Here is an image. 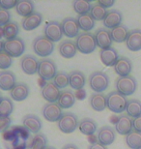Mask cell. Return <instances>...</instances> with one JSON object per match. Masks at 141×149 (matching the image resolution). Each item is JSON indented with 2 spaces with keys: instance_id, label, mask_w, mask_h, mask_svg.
Segmentation results:
<instances>
[{
  "instance_id": "7bdbcfd3",
  "label": "cell",
  "mask_w": 141,
  "mask_h": 149,
  "mask_svg": "<svg viewBox=\"0 0 141 149\" xmlns=\"http://www.w3.org/2000/svg\"><path fill=\"white\" fill-rule=\"evenodd\" d=\"M12 147L13 149H26L27 148V141L20 138H17L12 141Z\"/></svg>"
},
{
  "instance_id": "3957f363",
  "label": "cell",
  "mask_w": 141,
  "mask_h": 149,
  "mask_svg": "<svg viewBox=\"0 0 141 149\" xmlns=\"http://www.w3.org/2000/svg\"><path fill=\"white\" fill-rule=\"evenodd\" d=\"M89 85L95 93H103L109 85V77L103 71H96L90 74Z\"/></svg>"
},
{
  "instance_id": "ffe728a7",
  "label": "cell",
  "mask_w": 141,
  "mask_h": 149,
  "mask_svg": "<svg viewBox=\"0 0 141 149\" xmlns=\"http://www.w3.org/2000/svg\"><path fill=\"white\" fill-rule=\"evenodd\" d=\"M126 46L131 52H138L141 49V29H133L128 32Z\"/></svg>"
},
{
  "instance_id": "f5cc1de1",
  "label": "cell",
  "mask_w": 141,
  "mask_h": 149,
  "mask_svg": "<svg viewBox=\"0 0 141 149\" xmlns=\"http://www.w3.org/2000/svg\"><path fill=\"white\" fill-rule=\"evenodd\" d=\"M1 100H2V96H1V93H0V102H1Z\"/></svg>"
},
{
  "instance_id": "d6a6232c",
  "label": "cell",
  "mask_w": 141,
  "mask_h": 149,
  "mask_svg": "<svg viewBox=\"0 0 141 149\" xmlns=\"http://www.w3.org/2000/svg\"><path fill=\"white\" fill-rule=\"evenodd\" d=\"M19 32V26L16 22H11L8 24H6L2 28L3 37L6 40H12V39L17 38V34Z\"/></svg>"
},
{
  "instance_id": "1f68e13d",
  "label": "cell",
  "mask_w": 141,
  "mask_h": 149,
  "mask_svg": "<svg viewBox=\"0 0 141 149\" xmlns=\"http://www.w3.org/2000/svg\"><path fill=\"white\" fill-rule=\"evenodd\" d=\"M76 20L79 25V28L82 29L84 32H89L90 30H92L95 26V20L90 14L78 16L76 17Z\"/></svg>"
},
{
  "instance_id": "60d3db41",
  "label": "cell",
  "mask_w": 141,
  "mask_h": 149,
  "mask_svg": "<svg viewBox=\"0 0 141 149\" xmlns=\"http://www.w3.org/2000/svg\"><path fill=\"white\" fill-rule=\"evenodd\" d=\"M12 63H13V57L11 55H9L6 52H0V69L7 70L11 67Z\"/></svg>"
},
{
  "instance_id": "74e56055",
  "label": "cell",
  "mask_w": 141,
  "mask_h": 149,
  "mask_svg": "<svg viewBox=\"0 0 141 149\" xmlns=\"http://www.w3.org/2000/svg\"><path fill=\"white\" fill-rule=\"evenodd\" d=\"M14 111V104L8 97L2 98L0 102V117H9Z\"/></svg>"
},
{
  "instance_id": "c3c4849f",
  "label": "cell",
  "mask_w": 141,
  "mask_h": 149,
  "mask_svg": "<svg viewBox=\"0 0 141 149\" xmlns=\"http://www.w3.org/2000/svg\"><path fill=\"white\" fill-rule=\"evenodd\" d=\"M88 149H107V147L104 146L103 144H101L100 142H94V143H92L90 145Z\"/></svg>"
},
{
  "instance_id": "4dcf8cb0",
  "label": "cell",
  "mask_w": 141,
  "mask_h": 149,
  "mask_svg": "<svg viewBox=\"0 0 141 149\" xmlns=\"http://www.w3.org/2000/svg\"><path fill=\"white\" fill-rule=\"evenodd\" d=\"M128 32L130 30L128 29V27L124 24H120L117 27L111 29L110 31V34H111V38L113 42H116V43H123V42H126L128 38Z\"/></svg>"
},
{
  "instance_id": "7a4b0ae2",
  "label": "cell",
  "mask_w": 141,
  "mask_h": 149,
  "mask_svg": "<svg viewBox=\"0 0 141 149\" xmlns=\"http://www.w3.org/2000/svg\"><path fill=\"white\" fill-rule=\"evenodd\" d=\"M77 50L84 54L92 53L97 47L94 34L91 32H81L76 39Z\"/></svg>"
},
{
  "instance_id": "ee69618b",
  "label": "cell",
  "mask_w": 141,
  "mask_h": 149,
  "mask_svg": "<svg viewBox=\"0 0 141 149\" xmlns=\"http://www.w3.org/2000/svg\"><path fill=\"white\" fill-rule=\"evenodd\" d=\"M12 120L10 117H0V133H5L11 127Z\"/></svg>"
},
{
  "instance_id": "8d00e7d4",
  "label": "cell",
  "mask_w": 141,
  "mask_h": 149,
  "mask_svg": "<svg viewBox=\"0 0 141 149\" xmlns=\"http://www.w3.org/2000/svg\"><path fill=\"white\" fill-rule=\"evenodd\" d=\"M47 143V136L43 133H38L33 136L29 144V149H46Z\"/></svg>"
},
{
  "instance_id": "836d02e7",
  "label": "cell",
  "mask_w": 141,
  "mask_h": 149,
  "mask_svg": "<svg viewBox=\"0 0 141 149\" xmlns=\"http://www.w3.org/2000/svg\"><path fill=\"white\" fill-rule=\"evenodd\" d=\"M126 143L131 149H141V133L133 130L126 136Z\"/></svg>"
},
{
  "instance_id": "4316f807",
  "label": "cell",
  "mask_w": 141,
  "mask_h": 149,
  "mask_svg": "<svg viewBox=\"0 0 141 149\" xmlns=\"http://www.w3.org/2000/svg\"><path fill=\"white\" fill-rule=\"evenodd\" d=\"M90 105L96 111H103L107 108L106 96L103 93H94L90 97Z\"/></svg>"
},
{
  "instance_id": "816d5d0a",
  "label": "cell",
  "mask_w": 141,
  "mask_h": 149,
  "mask_svg": "<svg viewBox=\"0 0 141 149\" xmlns=\"http://www.w3.org/2000/svg\"><path fill=\"white\" fill-rule=\"evenodd\" d=\"M46 149H55L54 147H47Z\"/></svg>"
},
{
  "instance_id": "44dd1931",
  "label": "cell",
  "mask_w": 141,
  "mask_h": 149,
  "mask_svg": "<svg viewBox=\"0 0 141 149\" xmlns=\"http://www.w3.org/2000/svg\"><path fill=\"white\" fill-rule=\"evenodd\" d=\"M42 22H43V16H42V14L39 13V12H34V13L25 17L22 19V28L27 31L34 30L38 26H40Z\"/></svg>"
},
{
  "instance_id": "7c38bea8",
  "label": "cell",
  "mask_w": 141,
  "mask_h": 149,
  "mask_svg": "<svg viewBox=\"0 0 141 149\" xmlns=\"http://www.w3.org/2000/svg\"><path fill=\"white\" fill-rule=\"evenodd\" d=\"M133 129V119L128 114H122L117 118L115 122V130L120 135L127 136Z\"/></svg>"
},
{
  "instance_id": "30bf717a",
  "label": "cell",
  "mask_w": 141,
  "mask_h": 149,
  "mask_svg": "<svg viewBox=\"0 0 141 149\" xmlns=\"http://www.w3.org/2000/svg\"><path fill=\"white\" fill-rule=\"evenodd\" d=\"M42 113L44 119L49 122H58L62 116V109L57 103H47L43 107Z\"/></svg>"
},
{
  "instance_id": "9a60e30c",
  "label": "cell",
  "mask_w": 141,
  "mask_h": 149,
  "mask_svg": "<svg viewBox=\"0 0 141 149\" xmlns=\"http://www.w3.org/2000/svg\"><path fill=\"white\" fill-rule=\"evenodd\" d=\"M60 94V89L53 82H47L42 88V96L49 103H56Z\"/></svg>"
},
{
  "instance_id": "d4e9b609",
  "label": "cell",
  "mask_w": 141,
  "mask_h": 149,
  "mask_svg": "<svg viewBox=\"0 0 141 149\" xmlns=\"http://www.w3.org/2000/svg\"><path fill=\"white\" fill-rule=\"evenodd\" d=\"M77 47L74 41L65 40L59 45V52L64 58H73L76 54Z\"/></svg>"
},
{
  "instance_id": "f1b7e54d",
  "label": "cell",
  "mask_w": 141,
  "mask_h": 149,
  "mask_svg": "<svg viewBox=\"0 0 141 149\" xmlns=\"http://www.w3.org/2000/svg\"><path fill=\"white\" fill-rule=\"evenodd\" d=\"M98 128L97 123L91 118H84L79 122L78 129L85 136H93Z\"/></svg>"
},
{
  "instance_id": "277c9868",
  "label": "cell",
  "mask_w": 141,
  "mask_h": 149,
  "mask_svg": "<svg viewBox=\"0 0 141 149\" xmlns=\"http://www.w3.org/2000/svg\"><path fill=\"white\" fill-rule=\"evenodd\" d=\"M115 86L119 93L127 97L133 95L136 91L137 81L135 77L133 76L119 77L115 81Z\"/></svg>"
},
{
  "instance_id": "f907efd6",
  "label": "cell",
  "mask_w": 141,
  "mask_h": 149,
  "mask_svg": "<svg viewBox=\"0 0 141 149\" xmlns=\"http://www.w3.org/2000/svg\"><path fill=\"white\" fill-rule=\"evenodd\" d=\"M4 52V41L0 40V52Z\"/></svg>"
},
{
  "instance_id": "bcb514c9",
  "label": "cell",
  "mask_w": 141,
  "mask_h": 149,
  "mask_svg": "<svg viewBox=\"0 0 141 149\" xmlns=\"http://www.w3.org/2000/svg\"><path fill=\"white\" fill-rule=\"evenodd\" d=\"M133 128L134 131L141 133V115L133 119Z\"/></svg>"
},
{
  "instance_id": "52a82bcc",
  "label": "cell",
  "mask_w": 141,
  "mask_h": 149,
  "mask_svg": "<svg viewBox=\"0 0 141 149\" xmlns=\"http://www.w3.org/2000/svg\"><path fill=\"white\" fill-rule=\"evenodd\" d=\"M57 74L56 64L51 59H42L39 61L38 74L42 79L50 80L53 79Z\"/></svg>"
},
{
  "instance_id": "f546056e",
  "label": "cell",
  "mask_w": 141,
  "mask_h": 149,
  "mask_svg": "<svg viewBox=\"0 0 141 149\" xmlns=\"http://www.w3.org/2000/svg\"><path fill=\"white\" fill-rule=\"evenodd\" d=\"M34 3L29 0H19L16 6L17 13L22 17H27L32 13H34Z\"/></svg>"
},
{
  "instance_id": "2e32d148",
  "label": "cell",
  "mask_w": 141,
  "mask_h": 149,
  "mask_svg": "<svg viewBox=\"0 0 141 149\" xmlns=\"http://www.w3.org/2000/svg\"><path fill=\"white\" fill-rule=\"evenodd\" d=\"M22 125L26 130H28L30 133H33L37 135L40 133L42 129V121L41 119L35 114H26L22 119Z\"/></svg>"
},
{
  "instance_id": "d6986e66",
  "label": "cell",
  "mask_w": 141,
  "mask_h": 149,
  "mask_svg": "<svg viewBox=\"0 0 141 149\" xmlns=\"http://www.w3.org/2000/svg\"><path fill=\"white\" fill-rule=\"evenodd\" d=\"M113 67L115 73L119 77H127L130 76L131 70H133V63L128 57L121 56V57H119Z\"/></svg>"
},
{
  "instance_id": "ab89813d",
  "label": "cell",
  "mask_w": 141,
  "mask_h": 149,
  "mask_svg": "<svg viewBox=\"0 0 141 149\" xmlns=\"http://www.w3.org/2000/svg\"><path fill=\"white\" fill-rule=\"evenodd\" d=\"M53 83L59 89L65 88L69 85V74L64 71H59L57 72L56 76L53 79Z\"/></svg>"
},
{
  "instance_id": "8992f818",
  "label": "cell",
  "mask_w": 141,
  "mask_h": 149,
  "mask_svg": "<svg viewBox=\"0 0 141 149\" xmlns=\"http://www.w3.org/2000/svg\"><path fill=\"white\" fill-rule=\"evenodd\" d=\"M78 120L73 112H65L58 120V128L62 133L72 134L78 127Z\"/></svg>"
},
{
  "instance_id": "5bb4252c",
  "label": "cell",
  "mask_w": 141,
  "mask_h": 149,
  "mask_svg": "<svg viewBox=\"0 0 141 149\" xmlns=\"http://www.w3.org/2000/svg\"><path fill=\"white\" fill-rule=\"evenodd\" d=\"M97 47H101V49H108L112 45V38L110 31L106 28H100L95 32L94 34Z\"/></svg>"
},
{
  "instance_id": "83f0119b",
  "label": "cell",
  "mask_w": 141,
  "mask_h": 149,
  "mask_svg": "<svg viewBox=\"0 0 141 149\" xmlns=\"http://www.w3.org/2000/svg\"><path fill=\"white\" fill-rule=\"evenodd\" d=\"M76 103V96L71 90H64L61 92L57 104L61 109H70Z\"/></svg>"
},
{
  "instance_id": "603a6c76",
  "label": "cell",
  "mask_w": 141,
  "mask_h": 149,
  "mask_svg": "<svg viewBox=\"0 0 141 149\" xmlns=\"http://www.w3.org/2000/svg\"><path fill=\"white\" fill-rule=\"evenodd\" d=\"M100 57H101V62H103L106 66L111 67L115 65L117 60L119 59V55H118L117 50L114 49V47H110L108 49H101Z\"/></svg>"
},
{
  "instance_id": "e0dca14e",
  "label": "cell",
  "mask_w": 141,
  "mask_h": 149,
  "mask_svg": "<svg viewBox=\"0 0 141 149\" xmlns=\"http://www.w3.org/2000/svg\"><path fill=\"white\" fill-rule=\"evenodd\" d=\"M20 66L22 71L27 74H34L38 73L39 61L34 55H24L20 60Z\"/></svg>"
},
{
  "instance_id": "ba28073f",
  "label": "cell",
  "mask_w": 141,
  "mask_h": 149,
  "mask_svg": "<svg viewBox=\"0 0 141 149\" xmlns=\"http://www.w3.org/2000/svg\"><path fill=\"white\" fill-rule=\"evenodd\" d=\"M25 50V43L22 38H15L4 41V52L12 57H19Z\"/></svg>"
},
{
  "instance_id": "f35d334b",
  "label": "cell",
  "mask_w": 141,
  "mask_h": 149,
  "mask_svg": "<svg viewBox=\"0 0 141 149\" xmlns=\"http://www.w3.org/2000/svg\"><path fill=\"white\" fill-rule=\"evenodd\" d=\"M107 9L103 8L99 3H95L92 5L91 11H90V15L94 19V20H103L107 14Z\"/></svg>"
},
{
  "instance_id": "484cf974",
  "label": "cell",
  "mask_w": 141,
  "mask_h": 149,
  "mask_svg": "<svg viewBox=\"0 0 141 149\" xmlns=\"http://www.w3.org/2000/svg\"><path fill=\"white\" fill-rule=\"evenodd\" d=\"M12 99L17 102H22L25 100L29 95V87L25 83H17L15 87L10 91Z\"/></svg>"
},
{
  "instance_id": "7dc6e473",
  "label": "cell",
  "mask_w": 141,
  "mask_h": 149,
  "mask_svg": "<svg viewBox=\"0 0 141 149\" xmlns=\"http://www.w3.org/2000/svg\"><path fill=\"white\" fill-rule=\"evenodd\" d=\"M98 3L101 6H103V8L107 9V8L113 6L114 3H115V1H114V0H100V1H98Z\"/></svg>"
},
{
  "instance_id": "9c48e42d",
  "label": "cell",
  "mask_w": 141,
  "mask_h": 149,
  "mask_svg": "<svg viewBox=\"0 0 141 149\" xmlns=\"http://www.w3.org/2000/svg\"><path fill=\"white\" fill-rule=\"evenodd\" d=\"M44 36L53 43L59 42L63 37L62 25L56 20H50L44 25Z\"/></svg>"
},
{
  "instance_id": "b9f144b4",
  "label": "cell",
  "mask_w": 141,
  "mask_h": 149,
  "mask_svg": "<svg viewBox=\"0 0 141 149\" xmlns=\"http://www.w3.org/2000/svg\"><path fill=\"white\" fill-rule=\"evenodd\" d=\"M11 22V14L8 10L0 8V27H4L6 24Z\"/></svg>"
},
{
  "instance_id": "cb8c5ba5",
  "label": "cell",
  "mask_w": 141,
  "mask_h": 149,
  "mask_svg": "<svg viewBox=\"0 0 141 149\" xmlns=\"http://www.w3.org/2000/svg\"><path fill=\"white\" fill-rule=\"evenodd\" d=\"M86 79L81 71H72L69 74V84L76 90H81L85 86Z\"/></svg>"
},
{
  "instance_id": "e575fe53",
  "label": "cell",
  "mask_w": 141,
  "mask_h": 149,
  "mask_svg": "<svg viewBox=\"0 0 141 149\" xmlns=\"http://www.w3.org/2000/svg\"><path fill=\"white\" fill-rule=\"evenodd\" d=\"M127 114L130 117L135 118L141 115V101L136 99H131L128 101L127 108H126Z\"/></svg>"
},
{
  "instance_id": "d590c367",
  "label": "cell",
  "mask_w": 141,
  "mask_h": 149,
  "mask_svg": "<svg viewBox=\"0 0 141 149\" xmlns=\"http://www.w3.org/2000/svg\"><path fill=\"white\" fill-rule=\"evenodd\" d=\"M91 7L92 4L88 0H76V1L73 2V8L74 12L78 14V16L90 14Z\"/></svg>"
},
{
  "instance_id": "f6af8a7d",
  "label": "cell",
  "mask_w": 141,
  "mask_h": 149,
  "mask_svg": "<svg viewBox=\"0 0 141 149\" xmlns=\"http://www.w3.org/2000/svg\"><path fill=\"white\" fill-rule=\"evenodd\" d=\"M17 1L16 0H0V8L5 9V10H10V9L16 7Z\"/></svg>"
},
{
  "instance_id": "7402d4cb",
  "label": "cell",
  "mask_w": 141,
  "mask_h": 149,
  "mask_svg": "<svg viewBox=\"0 0 141 149\" xmlns=\"http://www.w3.org/2000/svg\"><path fill=\"white\" fill-rule=\"evenodd\" d=\"M16 84V76L13 72L0 71V89L4 91H11Z\"/></svg>"
},
{
  "instance_id": "681fc988",
  "label": "cell",
  "mask_w": 141,
  "mask_h": 149,
  "mask_svg": "<svg viewBox=\"0 0 141 149\" xmlns=\"http://www.w3.org/2000/svg\"><path fill=\"white\" fill-rule=\"evenodd\" d=\"M62 149H79L78 147L76 146V144H73V143H69V144H66L64 147Z\"/></svg>"
},
{
  "instance_id": "6da1fadb",
  "label": "cell",
  "mask_w": 141,
  "mask_h": 149,
  "mask_svg": "<svg viewBox=\"0 0 141 149\" xmlns=\"http://www.w3.org/2000/svg\"><path fill=\"white\" fill-rule=\"evenodd\" d=\"M128 101V100L127 99V97L119 93L117 90L111 91L106 96L107 109L114 113H122L126 111Z\"/></svg>"
},
{
  "instance_id": "8fae6325",
  "label": "cell",
  "mask_w": 141,
  "mask_h": 149,
  "mask_svg": "<svg viewBox=\"0 0 141 149\" xmlns=\"http://www.w3.org/2000/svg\"><path fill=\"white\" fill-rule=\"evenodd\" d=\"M62 31L65 36L69 38H74L79 35V25L77 23L76 19L73 17H66L62 20Z\"/></svg>"
},
{
  "instance_id": "ac0fdd59",
  "label": "cell",
  "mask_w": 141,
  "mask_h": 149,
  "mask_svg": "<svg viewBox=\"0 0 141 149\" xmlns=\"http://www.w3.org/2000/svg\"><path fill=\"white\" fill-rule=\"evenodd\" d=\"M122 20H123V15L119 10H116V9H112L107 12L106 17L103 20V25L106 26V28H110L113 29L119 26L120 24H122Z\"/></svg>"
},
{
  "instance_id": "4fadbf2b",
  "label": "cell",
  "mask_w": 141,
  "mask_h": 149,
  "mask_svg": "<svg viewBox=\"0 0 141 149\" xmlns=\"http://www.w3.org/2000/svg\"><path fill=\"white\" fill-rule=\"evenodd\" d=\"M116 139L115 130L110 126H103L98 131V142L107 146L112 144Z\"/></svg>"
},
{
  "instance_id": "5b68a950",
  "label": "cell",
  "mask_w": 141,
  "mask_h": 149,
  "mask_svg": "<svg viewBox=\"0 0 141 149\" xmlns=\"http://www.w3.org/2000/svg\"><path fill=\"white\" fill-rule=\"evenodd\" d=\"M34 52L42 57H47L50 55L54 50V43L49 40L46 36H39L34 39L32 44Z\"/></svg>"
}]
</instances>
